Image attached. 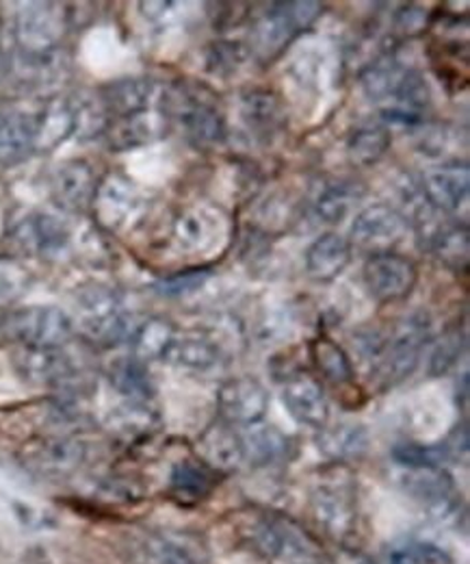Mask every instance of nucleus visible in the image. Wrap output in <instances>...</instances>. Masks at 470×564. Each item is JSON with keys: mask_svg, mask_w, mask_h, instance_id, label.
Segmentation results:
<instances>
[{"mask_svg": "<svg viewBox=\"0 0 470 564\" xmlns=\"http://www.w3.org/2000/svg\"><path fill=\"white\" fill-rule=\"evenodd\" d=\"M165 113L176 120L189 140L210 145L226 138V120L217 96L196 83H176L163 96Z\"/></svg>", "mask_w": 470, "mask_h": 564, "instance_id": "f257e3e1", "label": "nucleus"}, {"mask_svg": "<svg viewBox=\"0 0 470 564\" xmlns=\"http://www.w3.org/2000/svg\"><path fill=\"white\" fill-rule=\"evenodd\" d=\"M4 333L24 348L59 350L69 341L74 322L57 306H26L7 317Z\"/></svg>", "mask_w": 470, "mask_h": 564, "instance_id": "f03ea898", "label": "nucleus"}, {"mask_svg": "<svg viewBox=\"0 0 470 564\" xmlns=\"http://www.w3.org/2000/svg\"><path fill=\"white\" fill-rule=\"evenodd\" d=\"M80 330L96 344L116 346L133 337L134 328L129 315L120 308L116 293L105 286L87 289L78 297Z\"/></svg>", "mask_w": 470, "mask_h": 564, "instance_id": "7ed1b4c3", "label": "nucleus"}, {"mask_svg": "<svg viewBox=\"0 0 470 564\" xmlns=\"http://www.w3.org/2000/svg\"><path fill=\"white\" fill-rule=\"evenodd\" d=\"M429 319L425 315H412L403 319L391 339H386L380 360L389 382H402L416 369L420 352L429 339Z\"/></svg>", "mask_w": 470, "mask_h": 564, "instance_id": "20e7f679", "label": "nucleus"}, {"mask_svg": "<svg viewBox=\"0 0 470 564\" xmlns=\"http://www.w3.org/2000/svg\"><path fill=\"white\" fill-rule=\"evenodd\" d=\"M407 221L391 205H373L360 213L351 224V243L369 254L393 252L405 237Z\"/></svg>", "mask_w": 470, "mask_h": 564, "instance_id": "39448f33", "label": "nucleus"}, {"mask_svg": "<svg viewBox=\"0 0 470 564\" xmlns=\"http://www.w3.org/2000/svg\"><path fill=\"white\" fill-rule=\"evenodd\" d=\"M362 279L378 302H397L412 293L418 272L409 259L395 252H384L367 261Z\"/></svg>", "mask_w": 470, "mask_h": 564, "instance_id": "423d86ee", "label": "nucleus"}, {"mask_svg": "<svg viewBox=\"0 0 470 564\" xmlns=\"http://www.w3.org/2000/svg\"><path fill=\"white\" fill-rule=\"evenodd\" d=\"M94 213L96 219L111 232L127 230L134 219L143 212V198L133 183L109 176L102 183H98L96 196H94Z\"/></svg>", "mask_w": 470, "mask_h": 564, "instance_id": "0eeeda50", "label": "nucleus"}, {"mask_svg": "<svg viewBox=\"0 0 470 564\" xmlns=\"http://www.w3.org/2000/svg\"><path fill=\"white\" fill-rule=\"evenodd\" d=\"M66 33V13L55 4H33L18 18L15 35L24 55H46Z\"/></svg>", "mask_w": 470, "mask_h": 564, "instance_id": "6e6552de", "label": "nucleus"}, {"mask_svg": "<svg viewBox=\"0 0 470 564\" xmlns=\"http://www.w3.org/2000/svg\"><path fill=\"white\" fill-rule=\"evenodd\" d=\"M217 404L226 423L254 425L267 415V389L254 378H232L221 384Z\"/></svg>", "mask_w": 470, "mask_h": 564, "instance_id": "1a4fd4ad", "label": "nucleus"}, {"mask_svg": "<svg viewBox=\"0 0 470 564\" xmlns=\"http://www.w3.org/2000/svg\"><path fill=\"white\" fill-rule=\"evenodd\" d=\"M282 402L295 422L310 427H326L330 420V404L319 380L308 373H297L286 380Z\"/></svg>", "mask_w": 470, "mask_h": 564, "instance_id": "9d476101", "label": "nucleus"}, {"mask_svg": "<svg viewBox=\"0 0 470 564\" xmlns=\"http://www.w3.org/2000/svg\"><path fill=\"white\" fill-rule=\"evenodd\" d=\"M470 170L467 165L431 167L423 176V194L438 212H460L469 200Z\"/></svg>", "mask_w": 470, "mask_h": 564, "instance_id": "9b49d317", "label": "nucleus"}, {"mask_svg": "<svg viewBox=\"0 0 470 564\" xmlns=\"http://www.w3.org/2000/svg\"><path fill=\"white\" fill-rule=\"evenodd\" d=\"M313 510L317 521L335 536L351 534L358 523L356 495L345 482L319 487L313 499Z\"/></svg>", "mask_w": 470, "mask_h": 564, "instance_id": "f8f14e48", "label": "nucleus"}, {"mask_svg": "<svg viewBox=\"0 0 470 564\" xmlns=\"http://www.w3.org/2000/svg\"><path fill=\"white\" fill-rule=\"evenodd\" d=\"M291 2L271 4L252 26V46L261 59H271L299 33Z\"/></svg>", "mask_w": 470, "mask_h": 564, "instance_id": "ddd939ff", "label": "nucleus"}, {"mask_svg": "<svg viewBox=\"0 0 470 564\" xmlns=\"http://www.w3.org/2000/svg\"><path fill=\"white\" fill-rule=\"evenodd\" d=\"M96 189V174L85 161H69L53 176V198L64 212L80 213L89 209Z\"/></svg>", "mask_w": 470, "mask_h": 564, "instance_id": "4468645a", "label": "nucleus"}, {"mask_svg": "<svg viewBox=\"0 0 470 564\" xmlns=\"http://www.w3.org/2000/svg\"><path fill=\"white\" fill-rule=\"evenodd\" d=\"M15 371L31 384L40 387H59L72 378L74 369L59 350H42V348H20L13 354Z\"/></svg>", "mask_w": 470, "mask_h": 564, "instance_id": "2eb2a0df", "label": "nucleus"}, {"mask_svg": "<svg viewBox=\"0 0 470 564\" xmlns=\"http://www.w3.org/2000/svg\"><path fill=\"white\" fill-rule=\"evenodd\" d=\"M83 460H85V447L74 438H48L37 443L26 454V463L35 471L53 478L74 474L83 465Z\"/></svg>", "mask_w": 470, "mask_h": 564, "instance_id": "dca6fc26", "label": "nucleus"}, {"mask_svg": "<svg viewBox=\"0 0 470 564\" xmlns=\"http://www.w3.org/2000/svg\"><path fill=\"white\" fill-rule=\"evenodd\" d=\"M403 487L412 497L431 506L436 514H451L456 506L453 480L447 471H442V467L409 469L403 478Z\"/></svg>", "mask_w": 470, "mask_h": 564, "instance_id": "f3484780", "label": "nucleus"}, {"mask_svg": "<svg viewBox=\"0 0 470 564\" xmlns=\"http://www.w3.org/2000/svg\"><path fill=\"white\" fill-rule=\"evenodd\" d=\"M351 263V243L336 232L321 235L306 252V270L315 281L338 279Z\"/></svg>", "mask_w": 470, "mask_h": 564, "instance_id": "a211bd4d", "label": "nucleus"}, {"mask_svg": "<svg viewBox=\"0 0 470 564\" xmlns=\"http://www.w3.org/2000/svg\"><path fill=\"white\" fill-rule=\"evenodd\" d=\"M154 94V85L147 78H120L102 87L98 100L107 113L129 118L147 111Z\"/></svg>", "mask_w": 470, "mask_h": 564, "instance_id": "6ab92c4d", "label": "nucleus"}, {"mask_svg": "<svg viewBox=\"0 0 470 564\" xmlns=\"http://www.w3.org/2000/svg\"><path fill=\"white\" fill-rule=\"evenodd\" d=\"M15 239L33 254H55L66 248L69 232L66 224L51 215H31L18 226Z\"/></svg>", "mask_w": 470, "mask_h": 564, "instance_id": "aec40b11", "label": "nucleus"}, {"mask_svg": "<svg viewBox=\"0 0 470 564\" xmlns=\"http://www.w3.org/2000/svg\"><path fill=\"white\" fill-rule=\"evenodd\" d=\"M35 116L0 113V165H15L24 161L35 148Z\"/></svg>", "mask_w": 470, "mask_h": 564, "instance_id": "412c9836", "label": "nucleus"}, {"mask_svg": "<svg viewBox=\"0 0 470 564\" xmlns=\"http://www.w3.org/2000/svg\"><path fill=\"white\" fill-rule=\"evenodd\" d=\"M204 463L212 469H234L243 458V438L228 425H210L198 443Z\"/></svg>", "mask_w": 470, "mask_h": 564, "instance_id": "4be33fe9", "label": "nucleus"}, {"mask_svg": "<svg viewBox=\"0 0 470 564\" xmlns=\"http://www.w3.org/2000/svg\"><path fill=\"white\" fill-rule=\"evenodd\" d=\"M243 438V458L254 467H269L288 456L291 441L271 423H254Z\"/></svg>", "mask_w": 470, "mask_h": 564, "instance_id": "5701e85b", "label": "nucleus"}, {"mask_svg": "<svg viewBox=\"0 0 470 564\" xmlns=\"http://www.w3.org/2000/svg\"><path fill=\"white\" fill-rule=\"evenodd\" d=\"M165 120L154 111H141L129 118H118L113 127H109V143L116 150H131L145 143H152L163 135Z\"/></svg>", "mask_w": 470, "mask_h": 564, "instance_id": "b1692460", "label": "nucleus"}, {"mask_svg": "<svg viewBox=\"0 0 470 564\" xmlns=\"http://www.w3.org/2000/svg\"><path fill=\"white\" fill-rule=\"evenodd\" d=\"M76 133L74 109L67 100L51 102L42 113L35 116V150H55L59 143Z\"/></svg>", "mask_w": 470, "mask_h": 564, "instance_id": "393cba45", "label": "nucleus"}, {"mask_svg": "<svg viewBox=\"0 0 470 564\" xmlns=\"http://www.w3.org/2000/svg\"><path fill=\"white\" fill-rule=\"evenodd\" d=\"M147 552L154 564H208V552L196 536H156Z\"/></svg>", "mask_w": 470, "mask_h": 564, "instance_id": "a878e982", "label": "nucleus"}, {"mask_svg": "<svg viewBox=\"0 0 470 564\" xmlns=\"http://www.w3.org/2000/svg\"><path fill=\"white\" fill-rule=\"evenodd\" d=\"M241 118L256 135H269L280 124V102L269 89H252L241 98Z\"/></svg>", "mask_w": 470, "mask_h": 564, "instance_id": "bb28decb", "label": "nucleus"}, {"mask_svg": "<svg viewBox=\"0 0 470 564\" xmlns=\"http://www.w3.org/2000/svg\"><path fill=\"white\" fill-rule=\"evenodd\" d=\"M163 360H170L178 367L204 371L219 360V350L210 339L201 335H185V337L176 335Z\"/></svg>", "mask_w": 470, "mask_h": 564, "instance_id": "cd10ccee", "label": "nucleus"}, {"mask_svg": "<svg viewBox=\"0 0 470 564\" xmlns=\"http://www.w3.org/2000/svg\"><path fill=\"white\" fill-rule=\"evenodd\" d=\"M391 133L384 127L356 129L347 141V154L358 165H375L391 148Z\"/></svg>", "mask_w": 470, "mask_h": 564, "instance_id": "c85d7f7f", "label": "nucleus"}, {"mask_svg": "<svg viewBox=\"0 0 470 564\" xmlns=\"http://www.w3.org/2000/svg\"><path fill=\"white\" fill-rule=\"evenodd\" d=\"M176 337V330L165 319H150L143 326H139L133 333L134 358L152 360V358H165L172 341Z\"/></svg>", "mask_w": 470, "mask_h": 564, "instance_id": "c756f323", "label": "nucleus"}, {"mask_svg": "<svg viewBox=\"0 0 470 564\" xmlns=\"http://www.w3.org/2000/svg\"><path fill=\"white\" fill-rule=\"evenodd\" d=\"M407 70L395 59H378L362 72V87L373 100H393Z\"/></svg>", "mask_w": 470, "mask_h": 564, "instance_id": "7c9ffc66", "label": "nucleus"}, {"mask_svg": "<svg viewBox=\"0 0 470 564\" xmlns=\"http://www.w3.org/2000/svg\"><path fill=\"white\" fill-rule=\"evenodd\" d=\"M111 380L120 393L131 398L133 402H143L152 395L150 378L139 358H122L111 367Z\"/></svg>", "mask_w": 470, "mask_h": 564, "instance_id": "2f4dec72", "label": "nucleus"}, {"mask_svg": "<svg viewBox=\"0 0 470 564\" xmlns=\"http://www.w3.org/2000/svg\"><path fill=\"white\" fill-rule=\"evenodd\" d=\"M367 445H369L367 430L353 423H345L335 430H328L321 441V447L332 458H358L367 452Z\"/></svg>", "mask_w": 470, "mask_h": 564, "instance_id": "473e14b6", "label": "nucleus"}, {"mask_svg": "<svg viewBox=\"0 0 470 564\" xmlns=\"http://www.w3.org/2000/svg\"><path fill=\"white\" fill-rule=\"evenodd\" d=\"M395 460L407 469H434L442 467L453 458V452L447 443L440 445H420V443H402L393 449Z\"/></svg>", "mask_w": 470, "mask_h": 564, "instance_id": "72a5a7b5", "label": "nucleus"}, {"mask_svg": "<svg viewBox=\"0 0 470 564\" xmlns=\"http://www.w3.org/2000/svg\"><path fill=\"white\" fill-rule=\"evenodd\" d=\"M313 356L317 367L324 371L328 380L335 384H349L353 380V367L347 354L342 352L340 346H336L332 339H315L313 341Z\"/></svg>", "mask_w": 470, "mask_h": 564, "instance_id": "f704fd0d", "label": "nucleus"}, {"mask_svg": "<svg viewBox=\"0 0 470 564\" xmlns=\"http://www.w3.org/2000/svg\"><path fill=\"white\" fill-rule=\"evenodd\" d=\"M358 198V192L356 187H351L349 183H332V185H326L317 198H315V212L324 219V221H330L336 224L340 221L351 203Z\"/></svg>", "mask_w": 470, "mask_h": 564, "instance_id": "c9c22d12", "label": "nucleus"}, {"mask_svg": "<svg viewBox=\"0 0 470 564\" xmlns=\"http://www.w3.org/2000/svg\"><path fill=\"white\" fill-rule=\"evenodd\" d=\"M210 471L204 465L181 463L172 474V489L181 499L198 501L210 491Z\"/></svg>", "mask_w": 470, "mask_h": 564, "instance_id": "e433bc0d", "label": "nucleus"}, {"mask_svg": "<svg viewBox=\"0 0 470 564\" xmlns=\"http://www.w3.org/2000/svg\"><path fill=\"white\" fill-rule=\"evenodd\" d=\"M431 248L451 268H467L469 261V230L460 226H445Z\"/></svg>", "mask_w": 470, "mask_h": 564, "instance_id": "4c0bfd02", "label": "nucleus"}, {"mask_svg": "<svg viewBox=\"0 0 470 564\" xmlns=\"http://www.w3.org/2000/svg\"><path fill=\"white\" fill-rule=\"evenodd\" d=\"M208 232H210V224L206 215L200 212L185 213L176 224V241L187 252H198L212 246L215 237Z\"/></svg>", "mask_w": 470, "mask_h": 564, "instance_id": "58836bf2", "label": "nucleus"}, {"mask_svg": "<svg viewBox=\"0 0 470 564\" xmlns=\"http://www.w3.org/2000/svg\"><path fill=\"white\" fill-rule=\"evenodd\" d=\"M464 350V337L458 330L447 333L445 337H440V341L436 344V348L431 350L429 358V373L431 376H442L447 373L460 358V354Z\"/></svg>", "mask_w": 470, "mask_h": 564, "instance_id": "ea45409f", "label": "nucleus"}, {"mask_svg": "<svg viewBox=\"0 0 470 564\" xmlns=\"http://www.w3.org/2000/svg\"><path fill=\"white\" fill-rule=\"evenodd\" d=\"M26 270L11 259H0V306L15 302L26 291Z\"/></svg>", "mask_w": 470, "mask_h": 564, "instance_id": "a19ab883", "label": "nucleus"}, {"mask_svg": "<svg viewBox=\"0 0 470 564\" xmlns=\"http://www.w3.org/2000/svg\"><path fill=\"white\" fill-rule=\"evenodd\" d=\"M210 64L215 66L212 70L219 72V74L234 72L243 64V51H241V46H237V44H232V42L217 44V46L212 48Z\"/></svg>", "mask_w": 470, "mask_h": 564, "instance_id": "79ce46f5", "label": "nucleus"}, {"mask_svg": "<svg viewBox=\"0 0 470 564\" xmlns=\"http://www.w3.org/2000/svg\"><path fill=\"white\" fill-rule=\"evenodd\" d=\"M204 281H206V272L174 276V279L159 282V284H156V291L163 293V295H167V297H181V295H187V293L196 291Z\"/></svg>", "mask_w": 470, "mask_h": 564, "instance_id": "37998d69", "label": "nucleus"}, {"mask_svg": "<svg viewBox=\"0 0 470 564\" xmlns=\"http://www.w3.org/2000/svg\"><path fill=\"white\" fill-rule=\"evenodd\" d=\"M395 24H397V29H400L402 33H405V35H416V33L425 31L427 20H425V13H423L420 9H416V7H405V9H402V11L397 13Z\"/></svg>", "mask_w": 470, "mask_h": 564, "instance_id": "c03bdc74", "label": "nucleus"}, {"mask_svg": "<svg viewBox=\"0 0 470 564\" xmlns=\"http://www.w3.org/2000/svg\"><path fill=\"white\" fill-rule=\"evenodd\" d=\"M391 564H420L418 563V554H416V545H407V547H400L391 554L389 558Z\"/></svg>", "mask_w": 470, "mask_h": 564, "instance_id": "a18cd8bd", "label": "nucleus"}]
</instances>
